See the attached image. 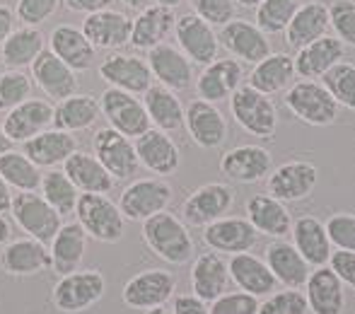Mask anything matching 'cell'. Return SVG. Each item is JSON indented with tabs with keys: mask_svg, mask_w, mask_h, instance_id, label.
Masks as SVG:
<instances>
[{
	"mask_svg": "<svg viewBox=\"0 0 355 314\" xmlns=\"http://www.w3.org/2000/svg\"><path fill=\"white\" fill-rule=\"evenodd\" d=\"M143 239L150 247V252H155L162 261L174 263V266L191 261L196 254L189 227L174 213L167 211L143 220Z\"/></svg>",
	"mask_w": 355,
	"mask_h": 314,
	"instance_id": "1",
	"label": "cell"
},
{
	"mask_svg": "<svg viewBox=\"0 0 355 314\" xmlns=\"http://www.w3.org/2000/svg\"><path fill=\"white\" fill-rule=\"evenodd\" d=\"M75 216L85 235L104 244L119 242L126 230V218L107 193H80Z\"/></svg>",
	"mask_w": 355,
	"mask_h": 314,
	"instance_id": "2",
	"label": "cell"
},
{
	"mask_svg": "<svg viewBox=\"0 0 355 314\" xmlns=\"http://www.w3.org/2000/svg\"><path fill=\"white\" fill-rule=\"evenodd\" d=\"M10 216L17 223V227L42 244H51L63 225V218L46 203V198L37 191H19L12 196Z\"/></svg>",
	"mask_w": 355,
	"mask_h": 314,
	"instance_id": "3",
	"label": "cell"
},
{
	"mask_svg": "<svg viewBox=\"0 0 355 314\" xmlns=\"http://www.w3.org/2000/svg\"><path fill=\"white\" fill-rule=\"evenodd\" d=\"M104 290H107V281L102 273L94 268H87V271L78 268V271L58 278L51 293V302L63 314H80L97 305L104 297Z\"/></svg>",
	"mask_w": 355,
	"mask_h": 314,
	"instance_id": "4",
	"label": "cell"
},
{
	"mask_svg": "<svg viewBox=\"0 0 355 314\" xmlns=\"http://www.w3.org/2000/svg\"><path fill=\"white\" fill-rule=\"evenodd\" d=\"M230 112L244 131L257 138H271L278 128L276 104L271 102L268 94L249 87V85H242L230 97Z\"/></svg>",
	"mask_w": 355,
	"mask_h": 314,
	"instance_id": "5",
	"label": "cell"
},
{
	"mask_svg": "<svg viewBox=\"0 0 355 314\" xmlns=\"http://www.w3.org/2000/svg\"><path fill=\"white\" fill-rule=\"evenodd\" d=\"M283 99H285V107L300 121L309 123V126H329L338 116V104L334 102L329 89L324 85L314 82V80L293 82Z\"/></svg>",
	"mask_w": 355,
	"mask_h": 314,
	"instance_id": "6",
	"label": "cell"
},
{
	"mask_svg": "<svg viewBox=\"0 0 355 314\" xmlns=\"http://www.w3.org/2000/svg\"><path fill=\"white\" fill-rule=\"evenodd\" d=\"M99 109H102L109 126L126 138H141L145 131L153 128L143 102L131 92L107 87L99 97Z\"/></svg>",
	"mask_w": 355,
	"mask_h": 314,
	"instance_id": "7",
	"label": "cell"
},
{
	"mask_svg": "<svg viewBox=\"0 0 355 314\" xmlns=\"http://www.w3.org/2000/svg\"><path fill=\"white\" fill-rule=\"evenodd\" d=\"M92 150L94 157L102 162V167L116 182H126V179L136 177L138 167H141L136 155V143L114 131L112 126L97 128V133L92 136Z\"/></svg>",
	"mask_w": 355,
	"mask_h": 314,
	"instance_id": "8",
	"label": "cell"
},
{
	"mask_svg": "<svg viewBox=\"0 0 355 314\" xmlns=\"http://www.w3.org/2000/svg\"><path fill=\"white\" fill-rule=\"evenodd\" d=\"M172 201V186L164 179H136L121 191L119 211L126 220H148L167 208Z\"/></svg>",
	"mask_w": 355,
	"mask_h": 314,
	"instance_id": "9",
	"label": "cell"
},
{
	"mask_svg": "<svg viewBox=\"0 0 355 314\" xmlns=\"http://www.w3.org/2000/svg\"><path fill=\"white\" fill-rule=\"evenodd\" d=\"M234 203V191L230 184L223 182H211L198 186L191 196L184 201L182 206V218L187 225L191 227H206L213 220L223 218L225 213L232 208Z\"/></svg>",
	"mask_w": 355,
	"mask_h": 314,
	"instance_id": "10",
	"label": "cell"
},
{
	"mask_svg": "<svg viewBox=\"0 0 355 314\" xmlns=\"http://www.w3.org/2000/svg\"><path fill=\"white\" fill-rule=\"evenodd\" d=\"M174 37H177L179 51L196 66H211L218 58L220 42L218 34L208 22H203L198 15L189 12L182 15L174 24Z\"/></svg>",
	"mask_w": 355,
	"mask_h": 314,
	"instance_id": "11",
	"label": "cell"
},
{
	"mask_svg": "<svg viewBox=\"0 0 355 314\" xmlns=\"http://www.w3.org/2000/svg\"><path fill=\"white\" fill-rule=\"evenodd\" d=\"M99 78L109 85V87L123 89L131 94H145L153 87V73L145 58L131 56V53H109L102 63H99Z\"/></svg>",
	"mask_w": 355,
	"mask_h": 314,
	"instance_id": "12",
	"label": "cell"
},
{
	"mask_svg": "<svg viewBox=\"0 0 355 314\" xmlns=\"http://www.w3.org/2000/svg\"><path fill=\"white\" fill-rule=\"evenodd\" d=\"M218 42L220 46L232 53V58H237L239 63H252V66H257L271 53L268 34H263L249 19H232L225 27H220Z\"/></svg>",
	"mask_w": 355,
	"mask_h": 314,
	"instance_id": "13",
	"label": "cell"
},
{
	"mask_svg": "<svg viewBox=\"0 0 355 314\" xmlns=\"http://www.w3.org/2000/svg\"><path fill=\"white\" fill-rule=\"evenodd\" d=\"M177 288V276L164 268H150L123 286V302L131 310H153L159 307L174 295Z\"/></svg>",
	"mask_w": 355,
	"mask_h": 314,
	"instance_id": "14",
	"label": "cell"
},
{
	"mask_svg": "<svg viewBox=\"0 0 355 314\" xmlns=\"http://www.w3.org/2000/svg\"><path fill=\"white\" fill-rule=\"evenodd\" d=\"M319 172L312 162L304 159H290L283 162L281 167H276L271 172V177L266 179L268 196L278 198V201H302L317 186Z\"/></svg>",
	"mask_w": 355,
	"mask_h": 314,
	"instance_id": "15",
	"label": "cell"
},
{
	"mask_svg": "<svg viewBox=\"0 0 355 314\" xmlns=\"http://www.w3.org/2000/svg\"><path fill=\"white\" fill-rule=\"evenodd\" d=\"M131 27L133 19L128 15L107 8L99 12L85 15V22L80 29L94 49L114 51V49H121L131 42Z\"/></svg>",
	"mask_w": 355,
	"mask_h": 314,
	"instance_id": "16",
	"label": "cell"
},
{
	"mask_svg": "<svg viewBox=\"0 0 355 314\" xmlns=\"http://www.w3.org/2000/svg\"><path fill=\"white\" fill-rule=\"evenodd\" d=\"M184 126H187L189 136L193 138V143L203 150L220 148L227 138V121H225L223 112L203 99H193L184 109Z\"/></svg>",
	"mask_w": 355,
	"mask_h": 314,
	"instance_id": "17",
	"label": "cell"
},
{
	"mask_svg": "<svg viewBox=\"0 0 355 314\" xmlns=\"http://www.w3.org/2000/svg\"><path fill=\"white\" fill-rule=\"evenodd\" d=\"M53 107L46 99H24L15 109H10L3 119V131L12 143H27L29 138L39 136L42 131L51 128Z\"/></svg>",
	"mask_w": 355,
	"mask_h": 314,
	"instance_id": "18",
	"label": "cell"
},
{
	"mask_svg": "<svg viewBox=\"0 0 355 314\" xmlns=\"http://www.w3.org/2000/svg\"><path fill=\"white\" fill-rule=\"evenodd\" d=\"M244 71L237 58H215L196 78V94L203 102H225L242 87Z\"/></svg>",
	"mask_w": 355,
	"mask_h": 314,
	"instance_id": "19",
	"label": "cell"
},
{
	"mask_svg": "<svg viewBox=\"0 0 355 314\" xmlns=\"http://www.w3.org/2000/svg\"><path fill=\"white\" fill-rule=\"evenodd\" d=\"M0 268L8 276H37L51 268V252L37 239H10L0 252Z\"/></svg>",
	"mask_w": 355,
	"mask_h": 314,
	"instance_id": "20",
	"label": "cell"
},
{
	"mask_svg": "<svg viewBox=\"0 0 355 314\" xmlns=\"http://www.w3.org/2000/svg\"><path fill=\"white\" fill-rule=\"evenodd\" d=\"M148 66L153 78L159 80V85L172 92H184L191 87L193 82V66L177 46L169 44H159V46L148 51Z\"/></svg>",
	"mask_w": 355,
	"mask_h": 314,
	"instance_id": "21",
	"label": "cell"
},
{
	"mask_svg": "<svg viewBox=\"0 0 355 314\" xmlns=\"http://www.w3.org/2000/svg\"><path fill=\"white\" fill-rule=\"evenodd\" d=\"M46 44H49V51L61 58L75 73H85L94 66L97 49L87 42L83 29L73 27V24H58V27H53Z\"/></svg>",
	"mask_w": 355,
	"mask_h": 314,
	"instance_id": "22",
	"label": "cell"
},
{
	"mask_svg": "<svg viewBox=\"0 0 355 314\" xmlns=\"http://www.w3.org/2000/svg\"><path fill=\"white\" fill-rule=\"evenodd\" d=\"M32 82L46 94L49 99H61L71 97L78 92V73L71 71L58 56H53L49 49H44L32 63Z\"/></svg>",
	"mask_w": 355,
	"mask_h": 314,
	"instance_id": "23",
	"label": "cell"
},
{
	"mask_svg": "<svg viewBox=\"0 0 355 314\" xmlns=\"http://www.w3.org/2000/svg\"><path fill=\"white\" fill-rule=\"evenodd\" d=\"M203 242L220 254H242L257 244V230L247 218H218L203 227Z\"/></svg>",
	"mask_w": 355,
	"mask_h": 314,
	"instance_id": "24",
	"label": "cell"
},
{
	"mask_svg": "<svg viewBox=\"0 0 355 314\" xmlns=\"http://www.w3.org/2000/svg\"><path fill=\"white\" fill-rule=\"evenodd\" d=\"M220 172L239 184H254L271 172V152L261 146H237L220 159Z\"/></svg>",
	"mask_w": 355,
	"mask_h": 314,
	"instance_id": "25",
	"label": "cell"
},
{
	"mask_svg": "<svg viewBox=\"0 0 355 314\" xmlns=\"http://www.w3.org/2000/svg\"><path fill=\"white\" fill-rule=\"evenodd\" d=\"M136 155L141 167L157 177H167L179 169V148L164 131L150 128L136 138Z\"/></svg>",
	"mask_w": 355,
	"mask_h": 314,
	"instance_id": "26",
	"label": "cell"
},
{
	"mask_svg": "<svg viewBox=\"0 0 355 314\" xmlns=\"http://www.w3.org/2000/svg\"><path fill=\"white\" fill-rule=\"evenodd\" d=\"M174 24H177L174 10L153 3L133 17L131 42L128 44H133L141 51H150V49L164 44V39L174 32Z\"/></svg>",
	"mask_w": 355,
	"mask_h": 314,
	"instance_id": "27",
	"label": "cell"
},
{
	"mask_svg": "<svg viewBox=\"0 0 355 314\" xmlns=\"http://www.w3.org/2000/svg\"><path fill=\"white\" fill-rule=\"evenodd\" d=\"M307 307L312 314H343L346 293L343 281L331 271V266H319L307 278Z\"/></svg>",
	"mask_w": 355,
	"mask_h": 314,
	"instance_id": "28",
	"label": "cell"
},
{
	"mask_svg": "<svg viewBox=\"0 0 355 314\" xmlns=\"http://www.w3.org/2000/svg\"><path fill=\"white\" fill-rule=\"evenodd\" d=\"M329 27H331L329 24V5L319 3V0H309V3L300 5V10L285 27V42H288V46L300 51L307 44L327 37Z\"/></svg>",
	"mask_w": 355,
	"mask_h": 314,
	"instance_id": "29",
	"label": "cell"
},
{
	"mask_svg": "<svg viewBox=\"0 0 355 314\" xmlns=\"http://www.w3.org/2000/svg\"><path fill=\"white\" fill-rule=\"evenodd\" d=\"M75 150H78V141L73 138V133L58 131V128H46V131H42L39 136L22 143V152L32 159L39 169L58 167V164L66 162Z\"/></svg>",
	"mask_w": 355,
	"mask_h": 314,
	"instance_id": "30",
	"label": "cell"
},
{
	"mask_svg": "<svg viewBox=\"0 0 355 314\" xmlns=\"http://www.w3.org/2000/svg\"><path fill=\"white\" fill-rule=\"evenodd\" d=\"M343 53H346V44L327 34V37L300 49L297 56H295V76H300L302 80L322 78L329 68L343 61Z\"/></svg>",
	"mask_w": 355,
	"mask_h": 314,
	"instance_id": "31",
	"label": "cell"
},
{
	"mask_svg": "<svg viewBox=\"0 0 355 314\" xmlns=\"http://www.w3.org/2000/svg\"><path fill=\"white\" fill-rule=\"evenodd\" d=\"M227 268H230V278L234 281V286L242 293H249V295H254V297L271 295L278 283L276 276L271 273V268L266 266V261H261V259L249 252L232 254Z\"/></svg>",
	"mask_w": 355,
	"mask_h": 314,
	"instance_id": "32",
	"label": "cell"
},
{
	"mask_svg": "<svg viewBox=\"0 0 355 314\" xmlns=\"http://www.w3.org/2000/svg\"><path fill=\"white\" fill-rule=\"evenodd\" d=\"M247 220L252 227L261 235H268L273 239H281L290 232L293 220L283 201L268 196V193H257L247 201Z\"/></svg>",
	"mask_w": 355,
	"mask_h": 314,
	"instance_id": "33",
	"label": "cell"
},
{
	"mask_svg": "<svg viewBox=\"0 0 355 314\" xmlns=\"http://www.w3.org/2000/svg\"><path fill=\"white\" fill-rule=\"evenodd\" d=\"M46 49V39H44L39 27H22L12 29L8 39L0 44V61L10 71H22V68H32L39 53Z\"/></svg>",
	"mask_w": 355,
	"mask_h": 314,
	"instance_id": "34",
	"label": "cell"
},
{
	"mask_svg": "<svg viewBox=\"0 0 355 314\" xmlns=\"http://www.w3.org/2000/svg\"><path fill=\"white\" fill-rule=\"evenodd\" d=\"M63 172L78 186L80 193H109L116 184V179L102 167L97 157L83 150H75L63 162Z\"/></svg>",
	"mask_w": 355,
	"mask_h": 314,
	"instance_id": "35",
	"label": "cell"
},
{
	"mask_svg": "<svg viewBox=\"0 0 355 314\" xmlns=\"http://www.w3.org/2000/svg\"><path fill=\"white\" fill-rule=\"evenodd\" d=\"M230 283V268L223 261L218 252H206L198 254L191 268V288L193 295L201 297L203 302H213L215 297H220L227 290Z\"/></svg>",
	"mask_w": 355,
	"mask_h": 314,
	"instance_id": "36",
	"label": "cell"
},
{
	"mask_svg": "<svg viewBox=\"0 0 355 314\" xmlns=\"http://www.w3.org/2000/svg\"><path fill=\"white\" fill-rule=\"evenodd\" d=\"M293 247L302 254L309 266H327L331 256V242H329L327 227L319 218L302 216L293 223Z\"/></svg>",
	"mask_w": 355,
	"mask_h": 314,
	"instance_id": "37",
	"label": "cell"
},
{
	"mask_svg": "<svg viewBox=\"0 0 355 314\" xmlns=\"http://www.w3.org/2000/svg\"><path fill=\"white\" fill-rule=\"evenodd\" d=\"M99 114V99L92 94H80L75 92L71 97L61 99V102L53 107V123L51 128L66 133H78V131H87L97 123Z\"/></svg>",
	"mask_w": 355,
	"mask_h": 314,
	"instance_id": "38",
	"label": "cell"
},
{
	"mask_svg": "<svg viewBox=\"0 0 355 314\" xmlns=\"http://www.w3.org/2000/svg\"><path fill=\"white\" fill-rule=\"evenodd\" d=\"M85 247H87V235H85V230L78 225V220L61 225L58 235L49 244L51 268L56 273H61V276H68V273L78 271L85 259Z\"/></svg>",
	"mask_w": 355,
	"mask_h": 314,
	"instance_id": "39",
	"label": "cell"
},
{
	"mask_svg": "<svg viewBox=\"0 0 355 314\" xmlns=\"http://www.w3.org/2000/svg\"><path fill=\"white\" fill-rule=\"evenodd\" d=\"M266 266L288 288H302L309 278V263L290 242H271L266 247Z\"/></svg>",
	"mask_w": 355,
	"mask_h": 314,
	"instance_id": "40",
	"label": "cell"
},
{
	"mask_svg": "<svg viewBox=\"0 0 355 314\" xmlns=\"http://www.w3.org/2000/svg\"><path fill=\"white\" fill-rule=\"evenodd\" d=\"M143 107L148 112V119L157 131H179L184 126V107L179 102L177 92L162 87V85H153L148 92L143 94Z\"/></svg>",
	"mask_w": 355,
	"mask_h": 314,
	"instance_id": "41",
	"label": "cell"
},
{
	"mask_svg": "<svg viewBox=\"0 0 355 314\" xmlns=\"http://www.w3.org/2000/svg\"><path fill=\"white\" fill-rule=\"evenodd\" d=\"M295 78V58L288 53H268L263 61H259L252 68V76H249V87L259 89L263 94H276L283 92L290 85V80Z\"/></svg>",
	"mask_w": 355,
	"mask_h": 314,
	"instance_id": "42",
	"label": "cell"
},
{
	"mask_svg": "<svg viewBox=\"0 0 355 314\" xmlns=\"http://www.w3.org/2000/svg\"><path fill=\"white\" fill-rule=\"evenodd\" d=\"M0 177L5 179L10 189L19 191H39L42 184V169L32 162L24 152L8 150L5 155H0Z\"/></svg>",
	"mask_w": 355,
	"mask_h": 314,
	"instance_id": "43",
	"label": "cell"
},
{
	"mask_svg": "<svg viewBox=\"0 0 355 314\" xmlns=\"http://www.w3.org/2000/svg\"><path fill=\"white\" fill-rule=\"evenodd\" d=\"M39 193L46 198V203L58 213V216H73L75 206H78L80 191L78 186L66 177L63 169H51L42 177L39 184Z\"/></svg>",
	"mask_w": 355,
	"mask_h": 314,
	"instance_id": "44",
	"label": "cell"
},
{
	"mask_svg": "<svg viewBox=\"0 0 355 314\" xmlns=\"http://www.w3.org/2000/svg\"><path fill=\"white\" fill-rule=\"evenodd\" d=\"M322 85L329 89L334 102L355 112V66L351 61H338L322 76Z\"/></svg>",
	"mask_w": 355,
	"mask_h": 314,
	"instance_id": "45",
	"label": "cell"
},
{
	"mask_svg": "<svg viewBox=\"0 0 355 314\" xmlns=\"http://www.w3.org/2000/svg\"><path fill=\"white\" fill-rule=\"evenodd\" d=\"M304 0H263L257 8V27L263 34H281Z\"/></svg>",
	"mask_w": 355,
	"mask_h": 314,
	"instance_id": "46",
	"label": "cell"
},
{
	"mask_svg": "<svg viewBox=\"0 0 355 314\" xmlns=\"http://www.w3.org/2000/svg\"><path fill=\"white\" fill-rule=\"evenodd\" d=\"M32 78L24 71H3L0 73V112H10L24 99L32 97Z\"/></svg>",
	"mask_w": 355,
	"mask_h": 314,
	"instance_id": "47",
	"label": "cell"
},
{
	"mask_svg": "<svg viewBox=\"0 0 355 314\" xmlns=\"http://www.w3.org/2000/svg\"><path fill=\"white\" fill-rule=\"evenodd\" d=\"M329 24L336 32L338 42L355 46V0H331L329 3Z\"/></svg>",
	"mask_w": 355,
	"mask_h": 314,
	"instance_id": "48",
	"label": "cell"
},
{
	"mask_svg": "<svg viewBox=\"0 0 355 314\" xmlns=\"http://www.w3.org/2000/svg\"><path fill=\"white\" fill-rule=\"evenodd\" d=\"M307 295L300 293V288H288L283 293L268 297L263 305H259L257 314H307Z\"/></svg>",
	"mask_w": 355,
	"mask_h": 314,
	"instance_id": "49",
	"label": "cell"
},
{
	"mask_svg": "<svg viewBox=\"0 0 355 314\" xmlns=\"http://www.w3.org/2000/svg\"><path fill=\"white\" fill-rule=\"evenodd\" d=\"M324 227L334 247L343 252H355V213H334L324 223Z\"/></svg>",
	"mask_w": 355,
	"mask_h": 314,
	"instance_id": "50",
	"label": "cell"
},
{
	"mask_svg": "<svg viewBox=\"0 0 355 314\" xmlns=\"http://www.w3.org/2000/svg\"><path fill=\"white\" fill-rule=\"evenodd\" d=\"M193 8V15L208 22L211 27H225L234 19V0H189Z\"/></svg>",
	"mask_w": 355,
	"mask_h": 314,
	"instance_id": "51",
	"label": "cell"
},
{
	"mask_svg": "<svg viewBox=\"0 0 355 314\" xmlns=\"http://www.w3.org/2000/svg\"><path fill=\"white\" fill-rule=\"evenodd\" d=\"M61 0H17L15 17L27 27H42L49 17H53Z\"/></svg>",
	"mask_w": 355,
	"mask_h": 314,
	"instance_id": "52",
	"label": "cell"
},
{
	"mask_svg": "<svg viewBox=\"0 0 355 314\" xmlns=\"http://www.w3.org/2000/svg\"><path fill=\"white\" fill-rule=\"evenodd\" d=\"M211 314H257L259 300L249 293H223L208 307Z\"/></svg>",
	"mask_w": 355,
	"mask_h": 314,
	"instance_id": "53",
	"label": "cell"
},
{
	"mask_svg": "<svg viewBox=\"0 0 355 314\" xmlns=\"http://www.w3.org/2000/svg\"><path fill=\"white\" fill-rule=\"evenodd\" d=\"M329 266H331V271L336 273L343 283L355 288V252L336 249V252H331V256H329Z\"/></svg>",
	"mask_w": 355,
	"mask_h": 314,
	"instance_id": "54",
	"label": "cell"
},
{
	"mask_svg": "<svg viewBox=\"0 0 355 314\" xmlns=\"http://www.w3.org/2000/svg\"><path fill=\"white\" fill-rule=\"evenodd\" d=\"M174 314H211L208 305L196 295H177L174 297Z\"/></svg>",
	"mask_w": 355,
	"mask_h": 314,
	"instance_id": "55",
	"label": "cell"
},
{
	"mask_svg": "<svg viewBox=\"0 0 355 314\" xmlns=\"http://www.w3.org/2000/svg\"><path fill=\"white\" fill-rule=\"evenodd\" d=\"M71 12H80V15H92L99 12V10H107L114 0H61Z\"/></svg>",
	"mask_w": 355,
	"mask_h": 314,
	"instance_id": "56",
	"label": "cell"
},
{
	"mask_svg": "<svg viewBox=\"0 0 355 314\" xmlns=\"http://www.w3.org/2000/svg\"><path fill=\"white\" fill-rule=\"evenodd\" d=\"M12 29H15V10L10 5L0 3V44L12 34Z\"/></svg>",
	"mask_w": 355,
	"mask_h": 314,
	"instance_id": "57",
	"label": "cell"
},
{
	"mask_svg": "<svg viewBox=\"0 0 355 314\" xmlns=\"http://www.w3.org/2000/svg\"><path fill=\"white\" fill-rule=\"evenodd\" d=\"M10 206H12V191H10V186L5 184V179L0 177V216L10 213Z\"/></svg>",
	"mask_w": 355,
	"mask_h": 314,
	"instance_id": "58",
	"label": "cell"
},
{
	"mask_svg": "<svg viewBox=\"0 0 355 314\" xmlns=\"http://www.w3.org/2000/svg\"><path fill=\"white\" fill-rule=\"evenodd\" d=\"M10 239H12V225L8 223V218L0 216V247H5Z\"/></svg>",
	"mask_w": 355,
	"mask_h": 314,
	"instance_id": "59",
	"label": "cell"
},
{
	"mask_svg": "<svg viewBox=\"0 0 355 314\" xmlns=\"http://www.w3.org/2000/svg\"><path fill=\"white\" fill-rule=\"evenodd\" d=\"M121 3L126 5V8H133L141 12V10H145L148 5H153V0H121Z\"/></svg>",
	"mask_w": 355,
	"mask_h": 314,
	"instance_id": "60",
	"label": "cell"
},
{
	"mask_svg": "<svg viewBox=\"0 0 355 314\" xmlns=\"http://www.w3.org/2000/svg\"><path fill=\"white\" fill-rule=\"evenodd\" d=\"M8 150H12V141H10V138L5 136L3 126H0V155H5Z\"/></svg>",
	"mask_w": 355,
	"mask_h": 314,
	"instance_id": "61",
	"label": "cell"
},
{
	"mask_svg": "<svg viewBox=\"0 0 355 314\" xmlns=\"http://www.w3.org/2000/svg\"><path fill=\"white\" fill-rule=\"evenodd\" d=\"M263 0H234V5H242V8H259Z\"/></svg>",
	"mask_w": 355,
	"mask_h": 314,
	"instance_id": "62",
	"label": "cell"
},
{
	"mask_svg": "<svg viewBox=\"0 0 355 314\" xmlns=\"http://www.w3.org/2000/svg\"><path fill=\"white\" fill-rule=\"evenodd\" d=\"M155 3H157V5H164V8H179V5H182L184 3V0H155Z\"/></svg>",
	"mask_w": 355,
	"mask_h": 314,
	"instance_id": "63",
	"label": "cell"
},
{
	"mask_svg": "<svg viewBox=\"0 0 355 314\" xmlns=\"http://www.w3.org/2000/svg\"><path fill=\"white\" fill-rule=\"evenodd\" d=\"M145 314H174V312L167 310L164 305H159V307H153V310H145Z\"/></svg>",
	"mask_w": 355,
	"mask_h": 314,
	"instance_id": "64",
	"label": "cell"
}]
</instances>
